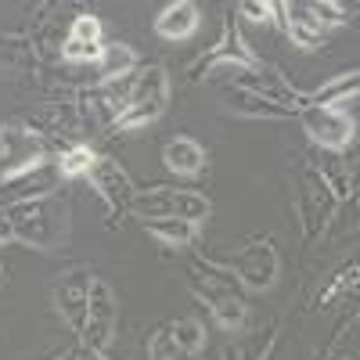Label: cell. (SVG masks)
<instances>
[{
    "mask_svg": "<svg viewBox=\"0 0 360 360\" xmlns=\"http://www.w3.org/2000/svg\"><path fill=\"white\" fill-rule=\"evenodd\" d=\"M76 360H108L105 353H94V349H86V346H79V356Z\"/></svg>",
    "mask_w": 360,
    "mask_h": 360,
    "instance_id": "31",
    "label": "cell"
},
{
    "mask_svg": "<svg viewBox=\"0 0 360 360\" xmlns=\"http://www.w3.org/2000/svg\"><path fill=\"white\" fill-rule=\"evenodd\" d=\"M94 159H98V152L86 141L83 144H65L62 152H58V159H54V169H58V176H62V180H76V176H86L90 173Z\"/></svg>",
    "mask_w": 360,
    "mask_h": 360,
    "instance_id": "20",
    "label": "cell"
},
{
    "mask_svg": "<svg viewBox=\"0 0 360 360\" xmlns=\"http://www.w3.org/2000/svg\"><path fill=\"white\" fill-rule=\"evenodd\" d=\"M8 224L15 231V242L29 245V249H65L69 245V234H72V205L65 195H37V198H22L11 202L8 209Z\"/></svg>",
    "mask_w": 360,
    "mask_h": 360,
    "instance_id": "1",
    "label": "cell"
},
{
    "mask_svg": "<svg viewBox=\"0 0 360 360\" xmlns=\"http://www.w3.org/2000/svg\"><path fill=\"white\" fill-rule=\"evenodd\" d=\"M202 15H198V4H191V0H173L169 8L159 11L155 18V33L162 40H191L195 29H198Z\"/></svg>",
    "mask_w": 360,
    "mask_h": 360,
    "instance_id": "16",
    "label": "cell"
},
{
    "mask_svg": "<svg viewBox=\"0 0 360 360\" xmlns=\"http://www.w3.org/2000/svg\"><path fill=\"white\" fill-rule=\"evenodd\" d=\"M356 90H360V76H356V69H349L342 76H332L328 83H321L317 90H310V94H299L295 112L310 108V105L314 108H339V112H346V105L356 101Z\"/></svg>",
    "mask_w": 360,
    "mask_h": 360,
    "instance_id": "15",
    "label": "cell"
},
{
    "mask_svg": "<svg viewBox=\"0 0 360 360\" xmlns=\"http://www.w3.org/2000/svg\"><path fill=\"white\" fill-rule=\"evenodd\" d=\"M213 62H231V65H245V69H259L263 65L259 54L245 44V37H242V29H238L234 18H227V25H224V40L217 47H209L205 58H198V62L191 65V76L198 69H205V65H213Z\"/></svg>",
    "mask_w": 360,
    "mask_h": 360,
    "instance_id": "13",
    "label": "cell"
},
{
    "mask_svg": "<svg viewBox=\"0 0 360 360\" xmlns=\"http://www.w3.org/2000/svg\"><path fill=\"white\" fill-rule=\"evenodd\" d=\"M8 242H15V231H11V224H8V213L0 209V245H8Z\"/></svg>",
    "mask_w": 360,
    "mask_h": 360,
    "instance_id": "30",
    "label": "cell"
},
{
    "mask_svg": "<svg viewBox=\"0 0 360 360\" xmlns=\"http://www.w3.org/2000/svg\"><path fill=\"white\" fill-rule=\"evenodd\" d=\"M148 356L152 360H176L180 349H176V339H173V324H162L155 328L152 342H148Z\"/></svg>",
    "mask_w": 360,
    "mask_h": 360,
    "instance_id": "26",
    "label": "cell"
},
{
    "mask_svg": "<svg viewBox=\"0 0 360 360\" xmlns=\"http://www.w3.org/2000/svg\"><path fill=\"white\" fill-rule=\"evenodd\" d=\"M274 22L292 37V44H299V47H324V25L314 18L310 4H299V0L274 4Z\"/></svg>",
    "mask_w": 360,
    "mask_h": 360,
    "instance_id": "12",
    "label": "cell"
},
{
    "mask_svg": "<svg viewBox=\"0 0 360 360\" xmlns=\"http://www.w3.org/2000/svg\"><path fill=\"white\" fill-rule=\"evenodd\" d=\"M335 195L328 191V184L321 180L317 166H307L303 173V188H299V213H303V234L314 238L328 227V220L335 217Z\"/></svg>",
    "mask_w": 360,
    "mask_h": 360,
    "instance_id": "11",
    "label": "cell"
},
{
    "mask_svg": "<svg viewBox=\"0 0 360 360\" xmlns=\"http://www.w3.org/2000/svg\"><path fill=\"white\" fill-rule=\"evenodd\" d=\"M0 281H4V266H0Z\"/></svg>",
    "mask_w": 360,
    "mask_h": 360,
    "instance_id": "32",
    "label": "cell"
},
{
    "mask_svg": "<svg viewBox=\"0 0 360 360\" xmlns=\"http://www.w3.org/2000/svg\"><path fill=\"white\" fill-rule=\"evenodd\" d=\"M270 342H274V328H266L263 339L259 335H249L245 342H231L224 349V360H263L266 349H270Z\"/></svg>",
    "mask_w": 360,
    "mask_h": 360,
    "instance_id": "23",
    "label": "cell"
},
{
    "mask_svg": "<svg viewBox=\"0 0 360 360\" xmlns=\"http://www.w3.org/2000/svg\"><path fill=\"white\" fill-rule=\"evenodd\" d=\"M224 105L238 115H249V119H288L295 115V108H285V105H274L252 90H242V86H227L224 90Z\"/></svg>",
    "mask_w": 360,
    "mask_h": 360,
    "instance_id": "17",
    "label": "cell"
},
{
    "mask_svg": "<svg viewBox=\"0 0 360 360\" xmlns=\"http://www.w3.org/2000/svg\"><path fill=\"white\" fill-rule=\"evenodd\" d=\"M137 51L123 40H112V44H101V58H98V79L101 83H112V79H123V76H134L137 72Z\"/></svg>",
    "mask_w": 360,
    "mask_h": 360,
    "instance_id": "18",
    "label": "cell"
},
{
    "mask_svg": "<svg viewBox=\"0 0 360 360\" xmlns=\"http://www.w3.org/2000/svg\"><path fill=\"white\" fill-rule=\"evenodd\" d=\"M115 317H119V303H115L112 285L94 278V285H90V303H86V328L79 335V346L105 353L115 339Z\"/></svg>",
    "mask_w": 360,
    "mask_h": 360,
    "instance_id": "7",
    "label": "cell"
},
{
    "mask_svg": "<svg viewBox=\"0 0 360 360\" xmlns=\"http://www.w3.org/2000/svg\"><path fill=\"white\" fill-rule=\"evenodd\" d=\"M209 198L198 191H173V188H152L144 195H134L130 213H137L141 220H155V217H176L188 224H202L209 217Z\"/></svg>",
    "mask_w": 360,
    "mask_h": 360,
    "instance_id": "5",
    "label": "cell"
},
{
    "mask_svg": "<svg viewBox=\"0 0 360 360\" xmlns=\"http://www.w3.org/2000/svg\"><path fill=\"white\" fill-rule=\"evenodd\" d=\"M58 141L29 123H0V184L37 173L58 159Z\"/></svg>",
    "mask_w": 360,
    "mask_h": 360,
    "instance_id": "2",
    "label": "cell"
},
{
    "mask_svg": "<svg viewBox=\"0 0 360 360\" xmlns=\"http://www.w3.org/2000/svg\"><path fill=\"white\" fill-rule=\"evenodd\" d=\"M231 274L252 292L274 288L281 278V256L274 249V238H252L245 249H238V256L231 259Z\"/></svg>",
    "mask_w": 360,
    "mask_h": 360,
    "instance_id": "6",
    "label": "cell"
},
{
    "mask_svg": "<svg viewBox=\"0 0 360 360\" xmlns=\"http://www.w3.org/2000/svg\"><path fill=\"white\" fill-rule=\"evenodd\" d=\"M148 231H152L162 245H173V249H180V245H191L195 242V234H198V227L195 224H188V220H176V217H155V220H141Z\"/></svg>",
    "mask_w": 360,
    "mask_h": 360,
    "instance_id": "21",
    "label": "cell"
},
{
    "mask_svg": "<svg viewBox=\"0 0 360 360\" xmlns=\"http://www.w3.org/2000/svg\"><path fill=\"white\" fill-rule=\"evenodd\" d=\"M162 162H166L173 173L195 176V173L205 169V148H202L195 137H173V141L162 148Z\"/></svg>",
    "mask_w": 360,
    "mask_h": 360,
    "instance_id": "19",
    "label": "cell"
},
{
    "mask_svg": "<svg viewBox=\"0 0 360 360\" xmlns=\"http://www.w3.org/2000/svg\"><path fill=\"white\" fill-rule=\"evenodd\" d=\"M238 15L266 25V22H274V4H266V0H242V4H238Z\"/></svg>",
    "mask_w": 360,
    "mask_h": 360,
    "instance_id": "29",
    "label": "cell"
},
{
    "mask_svg": "<svg viewBox=\"0 0 360 360\" xmlns=\"http://www.w3.org/2000/svg\"><path fill=\"white\" fill-rule=\"evenodd\" d=\"M310 11H314V18L328 29V25H346L349 22V8H342V4H332V0H314L310 4Z\"/></svg>",
    "mask_w": 360,
    "mask_h": 360,
    "instance_id": "27",
    "label": "cell"
},
{
    "mask_svg": "<svg viewBox=\"0 0 360 360\" xmlns=\"http://www.w3.org/2000/svg\"><path fill=\"white\" fill-rule=\"evenodd\" d=\"M101 47L98 44H83V40H62V62L65 65H98Z\"/></svg>",
    "mask_w": 360,
    "mask_h": 360,
    "instance_id": "25",
    "label": "cell"
},
{
    "mask_svg": "<svg viewBox=\"0 0 360 360\" xmlns=\"http://www.w3.org/2000/svg\"><path fill=\"white\" fill-rule=\"evenodd\" d=\"M90 285H94V274L86 266H72L65 270L54 285V310L62 314V321L72 328L76 335H83L86 328V303H90Z\"/></svg>",
    "mask_w": 360,
    "mask_h": 360,
    "instance_id": "9",
    "label": "cell"
},
{
    "mask_svg": "<svg viewBox=\"0 0 360 360\" xmlns=\"http://www.w3.org/2000/svg\"><path fill=\"white\" fill-rule=\"evenodd\" d=\"M173 339L180 353H202L205 349V328L195 317H180L173 321Z\"/></svg>",
    "mask_w": 360,
    "mask_h": 360,
    "instance_id": "22",
    "label": "cell"
},
{
    "mask_svg": "<svg viewBox=\"0 0 360 360\" xmlns=\"http://www.w3.org/2000/svg\"><path fill=\"white\" fill-rule=\"evenodd\" d=\"M169 105V76L162 65H144L137 76H134V90H130V108L119 115L115 130L119 134H130V130H141L148 123L166 112Z\"/></svg>",
    "mask_w": 360,
    "mask_h": 360,
    "instance_id": "4",
    "label": "cell"
},
{
    "mask_svg": "<svg viewBox=\"0 0 360 360\" xmlns=\"http://www.w3.org/2000/svg\"><path fill=\"white\" fill-rule=\"evenodd\" d=\"M86 180H90V188H94L101 198H105V205L112 209L115 217H123V213H130V205H134V180H130V173L119 166L115 159H108V155H98L94 159V166H90V173H86Z\"/></svg>",
    "mask_w": 360,
    "mask_h": 360,
    "instance_id": "10",
    "label": "cell"
},
{
    "mask_svg": "<svg viewBox=\"0 0 360 360\" xmlns=\"http://www.w3.org/2000/svg\"><path fill=\"white\" fill-rule=\"evenodd\" d=\"M299 119H303L307 137L324 148V152H342V148L353 144V115L339 112V108H299Z\"/></svg>",
    "mask_w": 360,
    "mask_h": 360,
    "instance_id": "8",
    "label": "cell"
},
{
    "mask_svg": "<svg viewBox=\"0 0 360 360\" xmlns=\"http://www.w3.org/2000/svg\"><path fill=\"white\" fill-rule=\"evenodd\" d=\"M353 285H356V263H349V270H339V278L321 292L317 307H332V299H335V295H342V292H346V288H353Z\"/></svg>",
    "mask_w": 360,
    "mask_h": 360,
    "instance_id": "28",
    "label": "cell"
},
{
    "mask_svg": "<svg viewBox=\"0 0 360 360\" xmlns=\"http://www.w3.org/2000/svg\"><path fill=\"white\" fill-rule=\"evenodd\" d=\"M191 288L198 299H205V307L213 310V317L220 321V328L227 332H242L249 321V307L242 292H238V278L227 266H217L209 259H195L191 263Z\"/></svg>",
    "mask_w": 360,
    "mask_h": 360,
    "instance_id": "3",
    "label": "cell"
},
{
    "mask_svg": "<svg viewBox=\"0 0 360 360\" xmlns=\"http://www.w3.org/2000/svg\"><path fill=\"white\" fill-rule=\"evenodd\" d=\"M231 86L252 90V94H259V98H266V101H274V105H285V108H295V105H299V94H303V90L288 86L285 76H281L278 69H266V65H259V69H245Z\"/></svg>",
    "mask_w": 360,
    "mask_h": 360,
    "instance_id": "14",
    "label": "cell"
},
{
    "mask_svg": "<svg viewBox=\"0 0 360 360\" xmlns=\"http://www.w3.org/2000/svg\"><path fill=\"white\" fill-rule=\"evenodd\" d=\"M69 40H83V44H105V25H101V18L98 15H90V11H83V15H76L72 18V25H69V33H65Z\"/></svg>",
    "mask_w": 360,
    "mask_h": 360,
    "instance_id": "24",
    "label": "cell"
}]
</instances>
